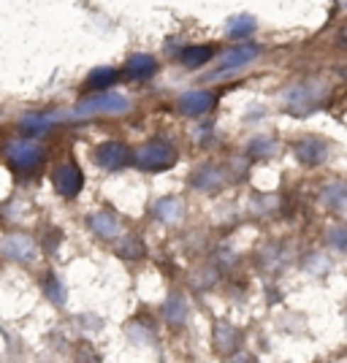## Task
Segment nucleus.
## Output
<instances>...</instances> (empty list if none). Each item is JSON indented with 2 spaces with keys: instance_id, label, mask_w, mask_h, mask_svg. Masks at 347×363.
I'll return each mask as SVG.
<instances>
[{
  "instance_id": "obj_1",
  "label": "nucleus",
  "mask_w": 347,
  "mask_h": 363,
  "mask_svg": "<svg viewBox=\"0 0 347 363\" xmlns=\"http://www.w3.org/2000/svg\"><path fill=\"white\" fill-rule=\"evenodd\" d=\"M133 160L141 171H166L177 163V147L168 138H152L138 147Z\"/></svg>"
},
{
  "instance_id": "obj_2",
  "label": "nucleus",
  "mask_w": 347,
  "mask_h": 363,
  "mask_svg": "<svg viewBox=\"0 0 347 363\" xmlns=\"http://www.w3.org/2000/svg\"><path fill=\"white\" fill-rule=\"evenodd\" d=\"M128 101L120 92H98L92 98H84L79 106L74 108L76 117H87V114H125L128 111Z\"/></svg>"
},
{
  "instance_id": "obj_3",
  "label": "nucleus",
  "mask_w": 347,
  "mask_h": 363,
  "mask_svg": "<svg viewBox=\"0 0 347 363\" xmlns=\"http://www.w3.org/2000/svg\"><path fill=\"white\" fill-rule=\"evenodd\" d=\"M92 160H95V166H101L104 171H120V168L131 163V150L122 141H104V144L95 147Z\"/></svg>"
},
{
  "instance_id": "obj_4",
  "label": "nucleus",
  "mask_w": 347,
  "mask_h": 363,
  "mask_svg": "<svg viewBox=\"0 0 347 363\" xmlns=\"http://www.w3.org/2000/svg\"><path fill=\"white\" fill-rule=\"evenodd\" d=\"M6 157H9V163L14 168L31 171V168H35L41 163L44 150H41V144H35V141H11V144L6 147Z\"/></svg>"
},
{
  "instance_id": "obj_5",
  "label": "nucleus",
  "mask_w": 347,
  "mask_h": 363,
  "mask_svg": "<svg viewBox=\"0 0 347 363\" xmlns=\"http://www.w3.org/2000/svg\"><path fill=\"white\" fill-rule=\"evenodd\" d=\"M258 55H260V46L258 44L233 46V49H228L226 55L217 60V71L223 74V71H236V68H244V65H250V62L255 60Z\"/></svg>"
},
{
  "instance_id": "obj_6",
  "label": "nucleus",
  "mask_w": 347,
  "mask_h": 363,
  "mask_svg": "<svg viewBox=\"0 0 347 363\" xmlns=\"http://www.w3.org/2000/svg\"><path fill=\"white\" fill-rule=\"evenodd\" d=\"M0 250L9 260H19V263H28L35 257V242L25 233H9L0 244Z\"/></svg>"
},
{
  "instance_id": "obj_7",
  "label": "nucleus",
  "mask_w": 347,
  "mask_h": 363,
  "mask_svg": "<svg viewBox=\"0 0 347 363\" xmlns=\"http://www.w3.org/2000/svg\"><path fill=\"white\" fill-rule=\"evenodd\" d=\"M55 187L57 193L65 198H74L82 187H84V177H82V168L76 163H62L57 171H55Z\"/></svg>"
},
{
  "instance_id": "obj_8",
  "label": "nucleus",
  "mask_w": 347,
  "mask_h": 363,
  "mask_svg": "<svg viewBox=\"0 0 347 363\" xmlns=\"http://www.w3.org/2000/svg\"><path fill=\"white\" fill-rule=\"evenodd\" d=\"M214 108V92L209 90H190L180 95V111L187 117H201Z\"/></svg>"
},
{
  "instance_id": "obj_9",
  "label": "nucleus",
  "mask_w": 347,
  "mask_h": 363,
  "mask_svg": "<svg viewBox=\"0 0 347 363\" xmlns=\"http://www.w3.org/2000/svg\"><path fill=\"white\" fill-rule=\"evenodd\" d=\"M296 157L304 166H320L329 157V141L323 138H302L296 141Z\"/></svg>"
},
{
  "instance_id": "obj_10",
  "label": "nucleus",
  "mask_w": 347,
  "mask_h": 363,
  "mask_svg": "<svg viewBox=\"0 0 347 363\" xmlns=\"http://www.w3.org/2000/svg\"><path fill=\"white\" fill-rule=\"evenodd\" d=\"M315 104H317V98L312 95L309 87H293L285 98V108L293 111V114H309V111L315 108Z\"/></svg>"
},
{
  "instance_id": "obj_11",
  "label": "nucleus",
  "mask_w": 347,
  "mask_h": 363,
  "mask_svg": "<svg viewBox=\"0 0 347 363\" xmlns=\"http://www.w3.org/2000/svg\"><path fill=\"white\" fill-rule=\"evenodd\" d=\"M90 225H92V230H95L98 236H104V239H117L122 230L120 220L109 212H95L90 217Z\"/></svg>"
},
{
  "instance_id": "obj_12",
  "label": "nucleus",
  "mask_w": 347,
  "mask_h": 363,
  "mask_svg": "<svg viewBox=\"0 0 347 363\" xmlns=\"http://www.w3.org/2000/svg\"><path fill=\"white\" fill-rule=\"evenodd\" d=\"M55 114H41V111H31V114H25L19 125H22V130L25 133H31V136H41L46 130H52V125H55Z\"/></svg>"
},
{
  "instance_id": "obj_13",
  "label": "nucleus",
  "mask_w": 347,
  "mask_h": 363,
  "mask_svg": "<svg viewBox=\"0 0 347 363\" xmlns=\"http://www.w3.org/2000/svg\"><path fill=\"white\" fill-rule=\"evenodd\" d=\"M211 57H214V46H209V44L187 46V49H182V55H180V60L184 68H201V65H206Z\"/></svg>"
},
{
  "instance_id": "obj_14",
  "label": "nucleus",
  "mask_w": 347,
  "mask_h": 363,
  "mask_svg": "<svg viewBox=\"0 0 347 363\" xmlns=\"http://www.w3.org/2000/svg\"><path fill=\"white\" fill-rule=\"evenodd\" d=\"M155 217L160 220V223H168V225H174V223H180L182 220V201L180 198H160L158 203H155Z\"/></svg>"
},
{
  "instance_id": "obj_15",
  "label": "nucleus",
  "mask_w": 347,
  "mask_h": 363,
  "mask_svg": "<svg viewBox=\"0 0 347 363\" xmlns=\"http://www.w3.org/2000/svg\"><path fill=\"white\" fill-rule=\"evenodd\" d=\"M236 345H239V331L228 323H217L214 325V347L220 352H233Z\"/></svg>"
},
{
  "instance_id": "obj_16",
  "label": "nucleus",
  "mask_w": 347,
  "mask_h": 363,
  "mask_svg": "<svg viewBox=\"0 0 347 363\" xmlns=\"http://www.w3.org/2000/svg\"><path fill=\"white\" fill-rule=\"evenodd\" d=\"M255 19L250 14H236L226 22V35L228 38H244V35H253L255 33Z\"/></svg>"
},
{
  "instance_id": "obj_17",
  "label": "nucleus",
  "mask_w": 347,
  "mask_h": 363,
  "mask_svg": "<svg viewBox=\"0 0 347 363\" xmlns=\"http://www.w3.org/2000/svg\"><path fill=\"white\" fill-rule=\"evenodd\" d=\"M163 318H166L171 325H182V323L187 320V303H184V298H182L180 293L168 296V301L163 303Z\"/></svg>"
},
{
  "instance_id": "obj_18",
  "label": "nucleus",
  "mask_w": 347,
  "mask_h": 363,
  "mask_svg": "<svg viewBox=\"0 0 347 363\" xmlns=\"http://www.w3.org/2000/svg\"><path fill=\"white\" fill-rule=\"evenodd\" d=\"M155 57L150 55H133L131 60H128V74L133 76V79H150L155 74Z\"/></svg>"
},
{
  "instance_id": "obj_19",
  "label": "nucleus",
  "mask_w": 347,
  "mask_h": 363,
  "mask_svg": "<svg viewBox=\"0 0 347 363\" xmlns=\"http://www.w3.org/2000/svg\"><path fill=\"white\" fill-rule=\"evenodd\" d=\"M117 82V71L114 68H109V65H104V68H95L90 76H87V84H90L92 90L98 92H109V87Z\"/></svg>"
},
{
  "instance_id": "obj_20",
  "label": "nucleus",
  "mask_w": 347,
  "mask_h": 363,
  "mask_svg": "<svg viewBox=\"0 0 347 363\" xmlns=\"http://www.w3.org/2000/svg\"><path fill=\"white\" fill-rule=\"evenodd\" d=\"M193 184L201 187V190H214V187L223 184V174H220L214 166H204L193 174Z\"/></svg>"
},
{
  "instance_id": "obj_21",
  "label": "nucleus",
  "mask_w": 347,
  "mask_h": 363,
  "mask_svg": "<svg viewBox=\"0 0 347 363\" xmlns=\"http://www.w3.org/2000/svg\"><path fill=\"white\" fill-rule=\"evenodd\" d=\"M41 285H44V293L49 296V301H52V303L65 301V288L57 282V277H55V274H46L44 279H41Z\"/></svg>"
},
{
  "instance_id": "obj_22",
  "label": "nucleus",
  "mask_w": 347,
  "mask_h": 363,
  "mask_svg": "<svg viewBox=\"0 0 347 363\" xmlns=\"http://www.w3.org/2000/svg\"><path fill=\"white\" fill-rule=\"evenodd\" d=\"M326 242H329V247H334V250H339V252H347V228H331L329 233H326Z\"/></svg>"
},
{
  "instance_id": "obj_23",
  "label": "nucleus",
  "mask_w": 347,
  "mask_h": 363,
  "mask_svg": "<svg viewBox=\"0 0 347 363\" xmlns=\"http://www.w3.org/2000/svg\"><path fill=\"white\" fill-rule=\"evenodd\" d=\"M274 147L269 138H255L253 141V155H260V157H266V155H272Z\"/></svg>"
},
{
  "instance_id": "obj_24",
  "label": "nucleus",
  "mask_w": 347,
  "mask_h": 363,
  "mask_svg": "<svg viewBox=\"0 0 347 363\" xmlns=\"http://www.w3.org/2000/svg\"><path fill=\"white\" fill-rule=\"evenodd\" d=\"M79 363H98V358H95L92 350H82V352H79Z\"/></svg>"
},
{
  "instance_id": "obj_25",
  "label": "nucleus",
  "mask_w": 347,
  "mask_h": 363,
  "mask_svg": "<svg viewBox=\"0 0 347 363\" xmlns=\"http://www.w3.org/2000/svg\"><path fill=\"white\" fill-rule=\"evenodd\" d=\"M339 44L347 49V28H342V30H339Z\"/></svg>"
},
{
  "instance_id": "obj_26",
  "label": "nucleus",
  "mask_w": 347,
  "mask_h": 363,
  "mask_svg": "<svg viewBox=\"0 0 347 363\" xmlns=\"http://www.w3.org/2000/svg\"><path fill=\"white\" fill-rule=\"evenodd\" d=\"M236 361H239V363H255V361H253V358H250V355H239Z\"/></svg>"
}]
</instances>
